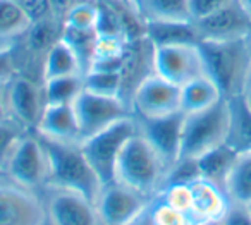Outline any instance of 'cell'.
Returning <instances> with one entry per match:
<instances>
[{
  "mask_svg": "<svg viewBox=\"0 0 251 225\" xmlns=\"http://www.w3.org/2000/svg\"><path fill=\"white\" fill-rule=\"evenodd\" d=\"M49 158V182L47 187L67 189L97 201L103 184L84 156L79 143H60L42 138ZM45 187V189H47Z\"/></svg>",
  "mask_w": 251,
  "mask_h": 225,
  "instance_id": "1",
  "label": "cell"
},
{
  "mask_svg": "<svg viewBox=\"0 0 251 225\" xmlns=\"http://www.w3.org/2000/svg\"><path fill=\"white\" fill-rule=\"evenodd\" d=\"M167 165L138 129L122 148L115 165V182L131 187L136 193L153 200L164 187Z\"/></svg>",
  "mask_w": 251,
  "mask_h": 225,
  "instance_id": "2",
  "label": "cell"
},
{
  "mask_svg": "<svg viewBox=\"0 0 251 225\" xmlns=\"http://www.w3.org/2000/svg\"><path fill=\"white\" fill-rule=\"evenodd\" d=\"M206 76L219 86L224 98L243 95L246 74L251 62V49L244 40L230 42H200Z\"/></svg>",
  "mask_w": 251,
  "mask_h": 225,
  "instance_id": "3",
  "label": "cell"
},
{
  "mask_svg": "<svg viewBox=\"0 0 251 225\" xmlns=\"http://www.w3.org/2000/svg\"><path fill=\"white\" fill-rule=\"evenodd\" d=\"M230 105L222 98L205 110L186 114L182 125L181 158H198L229 139Z\"/></svg>",
  "mask_w": 251,
  "mask_h": 225,
  "instance_id": "4",
  "label": "cell"
},
{
  "mask_svg": "<svg viewBox=\"0 0 251 225\" xmlns=\"http://www.w3.org/2000/svg\"><path fill=\"white\" fill-rule=\"evenodd\" d=\"M138 132L136 115H129L114 122L103 131L90 136L79 143L84 156L97 172L103 186L115 180V165L127 139Z\"/></svg>",
  "mask_w": 251,
  "mask_h": 225,
  "instance_id": "5",
  "label": "cell"
},
{
  "mask_svg": "<svg viewBox=\"0 0 251 225\" xmlns=\"http://www.w3.org/2000/svg\"><path fill=\"white\" fill-rule=\"evenodd\" d=\"M5 177L28 189H45L49 182V158L36 132H25L16 143L5 165Z\"/></svg>",
  "mask_w": 251,
  "mask_h": 225,
  "instance_id": "6",
  "label": "cell"
},
{
  "mask_svg": "<svg viewBox=\"0 0 251 225\" xmlns=\"http://www.w3.org/2000/svg\"><path fill=\"white\" fill-rule=\"evenodd\" d=\"M5 100L9 119L25 132H36L47 108L43 81L36 83L31 77L16 74L5 84Z\"/></svg>",
  "mask_w": 251,
  "mask_h": 225,
  "instance_id": "7",
  "label": "cell"
},
{
  "mask_svg": "<svg viewBox=\"0 0 251 225\" xmlns=\"http://www.w3.org/2000/svg\"><path fill=\"white\" fill-rule=\"evenodd\" d=\"M74 114L79 125L81 141L124 117L134 115L129 103L119 97H103L83 90L73 103Z\"/></svg>",
  "mask_w": 251,
  "mask_h": 225,
  "instance_id": "8",
  "label": "cell"
},
{
  "mask_svg": "<svg viewBox=\"0 0 251 225\" xmlns=\"http://www.w3.org/2000/svg\"><path fill=\"white\" fill-rule=\"evenodd\" d=\"M0 225H47V208L38 191L0 180Z\"/></svg>",
  "mask_w": 251,
  "mask_h": 225,
  "instance_id": "9",
  "label": "cell"
},
{
  "mask_svg": "<svg viewBox=\"0 0 251 225\" xmlns=\"http://www.w3.org/2000/svg\"><path fill=\"white\" fill-rule=\"evenodd\" d=\"M150 203L151 198L115 180L101 187L95 201L101 225H133L148 210Z\"/></svg>",
  "mask_w": 251,
  "mask_h": 225,
  "instance_id": "10",
  "label": "cell"
},
{
  "mask_svg": "<svg viewBox=\"0 0 251 225\" xmlns=\"http://www.w3.org/2000/svg\"><path fill=\"white\" fill-rule=\"evenodd\" d=\"M153 69L155 74L177 86L206 74L198 45L153 47Z\"/></svg>",
  "mask_w": 251,
  "mask_h": 225,
  "instance_id": "11",
  "label": "cell"
},
{
  "mask_svg": "<svg viewBox=\"0 0 251 225\" xmlns=\"http://www.w3.org/2000/svg\"><path fill=\"white\" fill-rule=\"evenodd\" d=\"M200 42H230L244 40L251 33V16L241 0H230L212 14L193 21Z\"/></svg>",
  "mask_w": 251,
  "mask_h": 225,
  "instance_id": "12",
  "label": "cell"
},
{
  "mask_svg": "<svg viewBox=\"0 0 251 225\" xmlns=\"http://www.w3.org/2000/svg\"><path fill=\"white\" fill-rule=\"evenodd\" d=\"M131 107L140 119H157L179 112L181 86L153 73L136 88L131 98Z\"/></svg>",
  "mask_w": 251,
  "mask_h": 225,
  "instance_id": "13",
  "label": "cell"
},
{
  "mask_svg": "<svg viewBox=\"0 0 251 225\" xmlns=\"http://www.w3.org/2000/svg\"><path fill=\"white\" fill-rule=\"evenodd\" d=\"M47 225H101L95 201L67 189H45Z\"/></svg>",
  "mask_w": 251,
  "mask_h": 225,
  "instance_id": "14",
  "label": "cell"
},
{
  "mask_svg": "<svg viewBox=\"0 0 251 225\" xmlns=\"http://www.w3.org/2000/svg\"><path fill=\"white\" fill-rule=\"evenodd\" d=\"M186 114L182 110L164 115L157 119H138V129L150 145L162 156L167 169H171L181 158L182 145V125Z\"/></svg>",
  "mask_w": 251,
  "mask_h": 225,
  "instance_id": "15",
  "label": "cell"
},
{
  "mask_svg": "<svg viewBox=\"0 0 251 225\" xmlns=\"http://www.w3.org/2000/svg\"><path fill=\"white\" fill-rule=\"evenodd\" d=\"M191 189V217L193 224H206V222H219L229 208L230 201L226 191L217 184L205 179H196L189 182Z\"/></svg>",
  "mask_w": 251,
  "mask_h": 225,
  "instance_id": "16",
  "label": "cell"
},
{
  "mask_svg": "<svg viewBox=\"0 0 251 225\" xmlns=\"http://www.w3.org/2000/svg\"><path fill=\"white\" fill-rule=\"evenodd\" d=\"M42 138L60 143H81V132L73 105H47L36 129Z\"/></svg>",
  "mask_w": 251,
  "mask_h": 225,
  "instance_id": "17",
  "label": "cell"
},
{
  "mask_svg": "<svg viewBox=\"0 0 251 225\" xmlns=\"http://www.w3.org/2000/svg\"><path fill=\"white\" fill-rule=\"evenodd\" d=\"M145 38L153 47L200 43L193 21H145Z\"/></svg>",
  "mask_w": 251,
  "mask_h": 225,
  "instance_id": "18",
  "label": "cell"
},
{
  "mask_svg": "<svg viewBox=\"0 0 251 225\" xmlns=\"http://www.w3.org/2000/svg\"><path fill=\"white\" fill-rule=\"evenodd\" d=\"M237 156H239V151L230 145H227V143L203 153L201 156L196 158L200 177L217 184V186H220L224 189L226 180L229 177L230 170H232L234 163H236Z\"/></svg>",
  "mask_w": 251,
  "mask_h": 225,
  "instance_id": "19",
  "label": "cell"
},
{
  "mask_svg": "<svg viewBox=\"0 0 251 225\" xmlns=\"http://www.w3.org/2000/svg\"><path fill=\"white\" fill-rule=\"evenodd\" d=\"M79 74L83 76V69H81V64L77 60L76 53L62 38H59L45 53L42 81L64 76H79Z\"/></svg>",
  "mask_w": 251,
  "mask_h": 225,
  "instance_id": "20",
  "label": "cell"
},
{
  "mask_svg": "<svg viewBox=\"0 0 251 225\" xmlns=\"http://www.w3.org/2000/svg\"><path fill=\"white\" fill-rule=\"evenodd\" d=\"M219 86L208 76H200L181 86V110L184 114L205 110L222 100Z\"/></svg>",
  "mask_w": 251,
  "mask_h": 225,
  "instance_id": "21",
  "label": "cell"
},
{
  "mask_svg": "<svg viewBox=\"0 0 251 225\" xmlns=\"http://www.w3.org/2000/svg\"><path fill=\"white\" fill-rule=\"evenodd\" d=\"M143 21H193L189 0H133Z\"/></svg>",
  "mask_w": 251,
  "mask_h": 225,
  "instance_id": "22",
  "label": "cell"
},
{
  "mask_svg": "<svg viewBox=\"0 0 251 225\" xmlns=\"http://www.w3.org/2000/svg\"><path fill=\"white\" fill-rule=\"evenodd\" d=\"M230 203H251V150L239 153L224 186Z\"/></svg>",
  "mask_w": 251,
  "mask_h": 225,
  "instance_id": "23",
  "label": "cell"
},
{
  "mask_svg": "<svg viewBox=\"0 0 251 225\" xmlns=\"http://www.w3.org/2000/svg\"><path fill=\"white\" fill-rule=\"evenodd\" d=\"M230 105V129L227 145L239 153L251 150V112L244 105L243 97L227 98Z\"/></svg>",
  "mask_w": 251,
  "mask_h": 225,
  "instance_id": "24",
  "label": "cell"
},
{
  "mask_svg": "<svg viewBox=\"0 0 251 225\" xmlns=\"http://www.w3.org/2000/svg\"><path fill=\"white\" fill-rule=\"evenodd\" d=\"M60 38L73 49V52L76 53L77 60H79V64H81L83 74H86L95 55L98 31L97 29H76V28H69V26L62 25Z\"/></svg>",
  "mask_w": 251,
  "mask_h": 225,
  "instance_id": "25",
  "label": "cell"
},
{
  "mask_svg": "<svg viewBox=\"0 0 251 225\" xmlns=\"http://www.w3.org/2000/svg\"><path fill=\"white\" fill-rule=\"evenodd\" d=\"M47 105H73L83 91V76H64L43 81Z\"/></svg>",
  "mask_w": 251,
  "mask_h": 225,
  "instance_id": "26",
  "label": "cell"
},
{
  "mask_svg": "<svg viewBox=\"0 0 251 225\" xmlns=\"http://www.w3.org/2000/svg\"><path fill=\"white\" fill-rule=\"evenodd\" d=\"M31 21L18 0H0V38H16L29 31Z\"/></svg>",
  "mask_w": 251,
  "mask_h": 225,
  "instance_id": "27",
  "label": "cell"
},
{
  "mask_svg": "<svg viewBox=\"0 0 251 225\" xmlns=\"http://www.w3.org/2000/svg\"><path fill=\"white\" fill-rule=\"evenodd\" d=\"M83 90L103 97H119L122 91L121 73H108V71H88L83 74Z\"/></svg>",
  "mask_w": 251,
  "mask_h": 225,
  "instance_id": "28",
  "label": "cell"
},
{
  "mask_svg": "<svg viewBox=\"0 0 251 225\" xmlns=\"http://www.w3.org/2000/svg\"><path fill=\"white\" fill-rule=\"evenodd\" d=\"M62 25L76 29H97L98 5L91 2H77L64 16Z\"/></svg>",
  "mask_w": 251,
  "mask_h": 225,
  "instance_id": "29",
  "label": "cell"
},
{
  "mask_svg": "<svg viewBox=\"0 0 251 225\" xmlns=\"http://www.w3.org/2000/svg\"><path fill=\"white\" fill-rule=\"evenodd\" d=\"M147 215L153 225H195L188 213L176 210L162 200L157 204H150Z\"/></svg>",
  "mask_w": 251,
  "mask_h": 225,
  "instance_id": "30",
  "label": "cell"
},
{
  "mask_svg": "<svg viewBox=\"0 0 251 225\" xmlns=\"http://www.w3.org/2000/svg\"><path fill=\"white\" fill-rule=\"evenodd\" d=\"M23 134H25V131L16 122H12L11 119L0 121V170L2 172L5 170L9 156H11L16 143L19 141V138Z\"/></svg>",
  "mask_w": 251,
  "mask_h": 225,
  "instance_id": "31",
  "label": "cell"
},
{
  "mask_svg": "<svg viewBox=\"0 0 251 225\" xmlns=\"http://www.w3.org/2000/svg\"><path fill=\"white\" fill-rule=\"evenodd\" d=\"M158 196H160V200L164 203L171 204L176 210L184 211V213L189 215V210H191V189H189V184H171V186H165L158 193Z\"/></svg>",
  "mask_w": 251,
  "mask_h": 225,
  "instance_id": "32",
  "label": "cell"
},
{
  "mask_svg": "<svg viewBox=\"0 0 251 225\" xmlns=\"http://www.w3.org/2000/svg\"><path fill=\"white\" fill-rule=\"evenodd\" d=\"M18 2L25 11V14L28 16V19L31 21V25L43 21V19L53 18L50 0H18Z\"/></svg>",
  "mask_w": 251,
  "mask_h": 225,
  "instance_id": "33",
  "label": "cell"
},
{
  "mask_svg": "<svg viewBox=\"0 0 251 225\" xmlns=\"http://www.w3.org/2000/svg\"><path fill=\"white\" fill-rule=\"evenodd\" d=\"M220 225H251V213L248 204L230 203L224 217L219 220Z\"/></svg>",
  "mask_w": 251,
  "mask_h": 225,
  "instance_id": "34",
  "label": "cell"
},
{
  "mask_svg": "<svg viewBox=\"0 0 251 225\" xmlns=\"http://www.w3.org/2000/svg\"><path fill=\"white\" fill-rule=\"evenodd\" d=\"M230 0H189V12H191V19L196 21L200 18L212 14L213 11L224 7L229 4Z\"/></svg>",
  "mask_w": 251,
  "mask_h": 225,
  "instance_id": "35",
  "label": "cell"
},
{
  "mask_svg": "<svg viewBox=\"0 0 251 225\" xmlns=\"http://www.w3.org/2000/svg\"><path fill=\"white\" fill-rule=\"evenodd\" d=\"M16 60L12 47H0V84L9 83L16 76Z\"/></svg>",
  "mask_w": 251,
  "mask_h": 225,
  "instance_id": "36",
  "label": "cell"
},
{
  "mask_svg": "<svg viewBox=\"0 0 251 225\" xmlns=\"http://www.w3.org/2000/svg\"><path fill=\"white\" fill-rule=\"evenodd\" d=\"M50 2H52L53 18H62V19L67 14V11L74 5L73 0H50Z\"/></svg>",
  "mask_w": 251,
  "mask_h": 225,
  "instance_id": "37",
  "label": "cell"
},
{
  "mask_svg": "<svg viewBox=\"0 0 251 225\" xmlns=\"http://www.w3.org/2000/svg\"><path fill=\"white\" fill-rule=\"evenodd\" d=\"M5 84H0V121H5L9 119V112H7V100H5Z\"/></svg>",
  "mask_w": 251,
  "mask_h": 225,
  "instance_id": "38",
  "label": "cell"
},
{
  "mask_svg": "<svg viewBox=\"0 0 251 225\" xmlns=\"http://www.w3.org/2000/svg\"><path fill=\"white\" fill-rule=\"evenodd\" d=\"M241 97H243L244 105L248 107V110L251 112V86H250V88H246V90L243 91V95H241Z\"/></svg>",
  "mask_w": 251,
  "mask_h": 225,
  "instance_id": "39",
  "label": "cell"
},
{
  "mask_svg": "<svg viewBox=\"0 0 251 225\" xmlns=\"http://www.w3.org/2000/svg\"><path fill=\"white\" fill-rule=\"evenodd\" d=\"M148 208H150V206H148ZM147 211H148V210H147ZM147 211H145V213H143V215H141V217H140V218H138V220H136V222H134V224H133V225H153V224H151V220H150V218H148Z\"/></svg>",
  "mask_w": 251,
  "mask_h": 225,
  "instance_id": "40",
  "label": "cell"
},
{
  "mask_svg": "<svg viewBox=\"0 0 251 225\" xmlns=\"http://www.w3.org/2000/svg\"><path fill=\"white\" fill-rule=\"evenodd\" d=\"M251 86V62H250V67H248V74H246V86H244V90L246 88Z\"/></svg>",
  "mask_w": 251,
  "mask_h": 225,
  "instance_id": "41",
  "label": "cell"
},
{
  "mask_svg": "<svg viewBox=\"0 0 251 225\" xmlns=\"http://www.w3.org/2000/svg\"><path fill=\"white\" fill-rule=\"evenodd\" d=\"M241 4L244 5V9L248 11V14L251 16V0H241Z\"/></svg>",
  "mask_w": 251,
  "mask_h": 225,
  "instance_id": "42",
  "label": "cell"
},
{
  "mask_svg": "<svg viewBox=\"0 0 251 225\" xmlns=\"http://www.w3.org/2000/svg\"><path fill=\"white\" fill-rule=\"evenodd\" d=\"M198 225H220L219 222H206V224H198Z\"/></svg>",
  "mask_w": 251,
  "mask_h": 225,
  "instance_id": "43",
  "label": "cell"
},
{
  "mask_svg": "<svg viewBox=\"0 0 251 225\" xmlns=\"http://www.w3.org/2000/svg\"><path fill=\"white\" fill-rule=\"evenodd\" d=\"M246 42H248V45H250V49H251V33H250V36L246 38Z\"/></svg>",
  "mask_w": 251,
  "mask_h": 225,
  "instance_id": "44",
  "label": "cell"
},
{
  "mask_svg": "<svg viewBox=\"0 0 251 225\" xmlns=\"http://www.w3.org/2000/svg\"><path fill=\"white\" fill-rule=\"evenodd\" d=\"M2 179H5V174L2 172V170H0V180H2Z\"/></svg>",
  "mask_w": 251,
  "mask_h": 225,
  "instance_id": "45",
  "label": "cell"
},
{
  "mask_svg": "<svg viewBox=\"0 0 251 225\" xmlns=\"http://www.w3.org/2000/svg\"><path fill=\"white\" fill-rule=\"evenodd\" d=\"M248 210H250V213H251V203H250V204H248Z\"/></svg>",
  "mask_w": 251,
  "mask_h": 225,
  "instance_id": "46",
  "label": "cell"
}]
</instances>
